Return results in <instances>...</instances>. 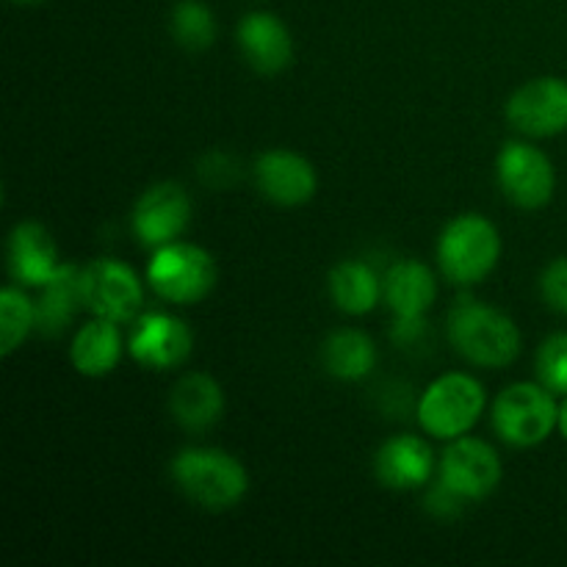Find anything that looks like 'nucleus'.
I'll use <instances>...</instances> for the list:
<instances>
[{
    "label": "nucleus",
    "mask_w": 567,
    "mask_h": 567,
    "mask_svg": "<svg viewBox=\"0 0 567 567\" xmlns=\"http://www.w3.org/2000/svg\"><path fill=\"white\" fill-rule=\"evenodd\" d=\"M449 338L468 363L504 369L520 354V332L502 310L463 297L449 313Z\"/></svg>",
    "instance_id": "obj_1"
},
{
    "label": "nucleus",
    "mask_w": 567,
    "mask_h": 567,
    "mask_svg": "<svg viewBox=\"0 0 567 567\" xmlns=\"http://www.w3.org/2000/svg\"><path fill=\"white\" fill-rule=\"evenodd\" d=\"M172 480L188 502L205 509H230L247 496L249 474L221 449H186L172 460Z\"/></svg>",
    "instance_id": "obj_2"
},
{
    "label": "nucleus",
    "mask_w": 567,
    "mask_h": 567,
    "mask_svg": "<svg viewBox=\"0 0 567 567\" xmlns=\"http://www.w3.org/2000/svg\"><path fill=\"white\" fill-rule=\"evenodd\" d=\"M502 236L496 225L480 214H463L449 221L437 241V264L443 275L457 286H474L485 280L498 264Z\"/></svg>",
    "instance_id": "obj_3"
},
{
    "label": "nucleus",
    "mask_w": 567,
    "mask_h": 567,
    "mask_svg": "<svg viewBox=\"0 0 567 567\" xmlns=\"http://www.w3.org/2000/svg\"><path fill=\"white\" fill-rule=\"evenodd\" d=\"M557 393L535 382H515L493 402V426L515 449H532L548 441L559 424Z\"/></svg>",
    "instance_id": "obj_4"
},
{
    "label": "nucleus",
    "mask_w": 567,
    "mask_h": 567,
    "mask_svg": "<svg viewBox=\"0 0 567 567\" xmlns=\"http://www.w3.org/2000/svg\"><path fill=\"white\" fill-rule=\"evenodd\" d=\"M216 260L197 244L172 241L155 249L147 266L150 288L172 305H194L216 286Z\"/></svg>",
    "instance_id": "obj_5"
},
{
    "label": "nucleus",
    "mask_w": 567,
    "mask_h": 567,
    "mask_svg": "<svg viewBox=\"0 0 567 567\" xmlns=\"http://www.w3.org/2000/svg\"><path fill=\"white\" fill-rule=\"evenodd\" d=\"M485 410V388L468 374H443L424 391L419 421L432 437L454 441L480 421Z\"/></svg>",
    "instance_id": "obj_6"
},
{
    "label": "nucleus",
    "mask_w": 567,
    "mask_h": 567,
    "mask_svg": "<svg viewBox=\"0 0 567 567\" xmlns=\"http://www.w3.org/2000/svg\"><path fill=\"white\" fill-rule=\"evenodd\" d=\"M496 172L502 192L518 208H546L557 192V172H554L551 158L526 142L504 144L496 161Z\"/></svg>",
    "instance_id": "obj_7"
},
{
    "label": "nucleus",
    "mask_w": 567,
    "mask_h": 567,
    "mask_svg": "<svg viewBox=\"0 0 567 567\" xmlns=\"http://www.w3.org/2000/svg\"><path fill=\"white\" fill-rule=\"evenodd\" d=\"M81 288L83 305L109 321H131L144 302L136 271L114 258H97L81 269Z\"/></svg>",
    "instance_id": "obj_8"
},
{
    "label": "nucleus",
    "mask_w": 567,
    "mask_h": 567,
    "mask_svg": "<svg viewBox=\"0 0 567 567\" xmlns=\"http://www.w3.org/2000/svg\"><path fill=\"white\" fill-rule=\"evenodd\" d=\"M441 482L465 502H480L502 482V460L480 437L460 435L443 452Z\"/></svg>",
    "instance_id": "obj_9"
},
{
    "label": "nucleus",
    "mask_w": 567,
    "mask_h": 567,
    "mask_svg": "<svg viewBox=\"0 0 567 567\" xmlns=\"http://www.w3.org/2000/svg\"><path fill=\"white\" fill-rule=\"evenodd\" d=\"M507 120L515 131L535 138L559 136L567 131V81L535 78L524 83L507 103Z\"/></svg>",
    "instance_id": "obj_10"
},
{
    "label": "nucleus",
    "mask_w": 567,
    "mask_h": 567,
    "mask_svg": "<svg viewBox=\"0 0 567 567\" xmlns=\"http://www.w3.org/2000/svg\"><path fill=\"white\" fill-rule=\"evenodd\" d=\"M194 336L186 321L169 313H144L133 321L127 349L133 360L147 369H175L192 354Z\"/></svg>",
    "instance_id": "obj_11"
},
{
    "label": "nucleus",
    "mask_w": 567,
    "mask_h": 567,
    "mask_svg": "<svg viewBox=\"0 0 567 567\" xmlns=\"http://www.w3.org/2000/svg\"><path fill=\"white\" fill-rule=\"evenodd\" d=\"M192 219V199L177 183H155L138 197L133 208V230L147 247L177 241Z\"/></svg>",
    "instance_id": "obj_12"
},
{
    "label": "nucleus",
    "mask_w": 567,
    "mask_h": 567,
    "mask_svg": "<svg viewBox=\"0 0 567 567\" xmlns=\"http://www.w3.org/2000/svg\"><path fill=\"white\" fill-rule=\"evenodd\" d=\"M255 183L260 194L277 205H305L313 199L319 177L313 164L291 150H269L255 161Z\"/></svg>",
    "instance_id": "obj_13"
},
{
    "label": "nucleus",
    "mask_w": 567,
    "mask_h": 567,
    "mask_svg": "<svg viewBox=\"0 0 567 567\" xmlns=\"http://www.w3.org/2000/svg\"><path fill=\"white\" fill-rule=\"evenodd\" d=\"M238 48L244 50L249 64L264 75H277L286 70L293 59L291 31L280 17L269 11H252L238 22Z\"/></svg>",
    "instance_id": "obj_14"
},
{
    "label": "nucleus",
    "mask_w": 567,
    "mask_h": 567,
    "mask_svg": "<svg viewBox=\"0 0 567 567\" xmlns=\"http://www.w3.org/2000/svg\"><path fill=\"white\" fill-rule=\"evenodd\" d=\"M9 269L22 286L42 288L59 275L55 241L39 221H20L9 238Z\"/></svg>",
    "instance_id": "obj_15"
},
{
    "label": "nucleus",
    "mask_w": 567,
    "mask_h": 567,
    "mask_svg": "<svg viewBox=\"0 0 567 567\" xmlns=\"http://www.w3.org/2000/svg\"><path fill=\"white\" fill-rule=\"evenodd\" d=\"M435 457L432 449L415 435H396L382 443L374 457L377 480L391 491H415L430 482Z\"/></svg>",
    "instance_id": "obj_16"
},
{
    "label": "nucleus",
    "mask_w": 567,
    "mask_h": 567,
    "mask_svg": "<svg viewBox=\"0 0 567 567\" xmlns=\"http://www.w3.org/2000/svg\"><path fill=\"white\" fill-rule=\"evenodd\" d=\"M382 293L393 319H424L437 297V280L419 260H399L388 269Z\"/></svg>",
    "instance_id": "obj_17"
},
{
    "label": "nucleus",
    "mask_w": 567,
    "mask_h": 567,
    "mask_svg": "<svg viewBox=\"0 0 567 567\" xmlns=\"http://www.w3.org/2000/svg\"><path fill=\"white\" fill-rule=\"evenodd\" d=\"M169 413L183 430L205 432L225 413V391L210 374H186L172 388Z\"/></svg>",
    "instance_id": "obj_18"
},
{
    "label": "nucleus",
    "mask_w": 567,
    "mask_h": 567,
    "mask_svg": "<svg viewBox=\"0 0 567 567\" xmlns=\"http://www.w3.org/2000/svg\"><path fill=\"white\" fill-rule=\"evenodd\" d=\"M37 332L55 338L70 327L75 313L83 305L81 269L78 266H61L59 275L42 286V297L37 299Z\"/></svg>",
    "instance_id": "obj_19"
},
{
    "label": "nucleus",
    "mask_w": 567,
    "mask_h": 567,
    "mask_svg": "<svg viewBox=\"0 0 567 567\" xmlns=\"http://www.w3.org/2000/svg\"><path fill=\"white\" fill-rule=\"evenodd\" d=\"M72 365L83 377H105L116 369L122 358V336L116 321L94 319L75 332L70 347Z\"/></svg>",
    "instance_id": "obj_20"
},
{
    "label": "nucleus",
    "mask_w": 567,
    "mask_h": 567,
    "mask_svg": "<svg viewBox=\"0 0 567 567\" xmlns=\"http://www.w3.org/2000/svg\"><path fill=\"white\" fill-rule=\"evenodd\" d=\"M324 369L336 380L354 382L363 380L377 365V347L365 332L360 330H336L321 347Z\"/></svg>",
    "instance_id": "obj_21"
},
{
    "label": "nucleus",
    "mask_w": 567,
    "mask_h": 567,
    "mask_svg": "<svg viewBox=\"0 0 567 567\" xmlns=\"http://www.w3.org/2000/svg\"><path fill=\"white\" fill-rule=\"evenodd\" d=\"M330 293L343 313L365 316L380 302L382 282L363 260H343L330 271Z\"/></svg>",
    "instance_id": "obj_22"
},
{
    "label": "nucleus",
    "mask_w": 567,
    "mask_h": 567,
    "mask_svg": "<svg viewBox=\"0 0 567 567\" xmlns=\"http://www.w3.org/2000/svg\"><path fill=\"white\" fill-rule=\"evenodd\" d=\"M31 330H37V305L25 297L22 288H3L0 293V354L3 358L14 354Z\"/></svg>",
    "instance_id": "obj_23"
},
{
    "label": "nucleus",
    "mask_w": 567,
    "mask_h": 567,
    "mask_svg": "<svg viewBox=\"0 0 567 567\" xmlns=\"http://www.w3.org/2000/svg\"><path fill=\"white\" fill-rule=\"evenodd\" d=\"M172 37L186 50H205L216 39V17L203 0H183L172 9Z\"/></svg>",
    "instance_id": "obj_24"
},
{
    "label": "nucleus",
    "mask_w": 567,
    "mask_h": 567,
    "mask_svg": "<svg viewBox=\"0 0 567 567\" xmlns=\"http://www.w3.org/2000/svg\"><path fill=\"white\" fill-rule=\"evenodd\" d=\"M537 377L557 396H567V332H557L543 341L537 352Z\"/></svg>",
    "instance_id": "obj_25"
},
{
    "label": "nucleus",
    "mask_w": 567,
    "mask_h": 567,
    "mask_svg": "<svg viewBox=\"0 0 567 567\" xmlns=\"http://www.w3.org/2000/svg\"><path fill=\"white\" fill-rule=\"evenodd\" d=\"M540 293L548 302V308L567 316V255L548 264V269L543 271Z\"/></svg>",
    "instance_id": "obj_26"
},
{
    "label": "nucleus",
    "mask_w": 567,
    "mask_h": 567,
    "mask_svg": "<svg viewBox=\"0 0 567 567\" xmlns=\"http://www.w3.org/2000/svg\"><path fill=\"white\" fill-rule=\"evenodd\" d=\"M199 175L210 188H230L238 181V164L227 153H208L199 161Z\"/></svg>",
    "instance_id": "obj_27"
},
{
    "label": "nucleus",
    "mask_w": 567,
    "mask_h": 567,
    "mask_svg": "<svg viewBox=\"0 0 567 567\" xmlns=\"http://www.w3.org/2000/svg\"><path fill=\"white\" fill-rule=\"evenodd\" d=\"M463 502L465 498H460L457 493L449 491L443 482H437V485L430 491V496H426V509H430L432 515H437V518L446 520V518H454V515H460Z\"/></svg>",
    "instance_id": "obj_28"
},
{
    "label": "nucleus",
    "mask_w": 567,
    "mask_h": 567,
    "mask_svg": "<svg viewBox=\"0 0 567 567\" xmlns=\"http://www.w3.org/2000/svg\"><path fill=\"white\" fill-rule=\"evenodd\" d=\"M424 327H426L424 319H396L393 321L391 336L396 343H413V341H419L421 332H424Z\"/></svg>",
    "instance_id": "obj_29"
},
{
    "label": "nucleus",
    "mask_w": 567,
    "mask_h": 567,
    "mask_svg": "<svg viewBox=\"0 0 567 567\" xmlns=\"http://www.w3.org/2000/svg\"><path fill=\"white\" fill-rule=\"evenodd\" d=\"M557 430L563 432V437L567 441V396H565L563 408H559V424H557Z\"/></svg>",
    "instance_id": "obj_30"
},
{
    "label": "nucleus",
    "mask_w": 567,
    "mask_h": 567,
    "mask_svg": "<svg viewBox=\"0 0 567 567\" xmlns=\"http://www.w3.org/2000/svg\"><path fill=\"white\" fill-rule=\"evenodd\" d=\"M14 3H25V6H31V3H42V0H14Z\"/></svg>",
    "instance_id": "obj_31"
}]
</instances>
